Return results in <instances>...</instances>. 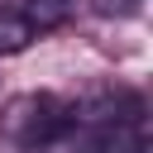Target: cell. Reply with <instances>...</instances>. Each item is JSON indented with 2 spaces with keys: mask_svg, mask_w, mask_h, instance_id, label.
<instances>
[{
  "mask_svg": "<svg viewBox=\"0 0 153 153\" xmlns=\"http://www.w3.org/2000/svg\"><path fill=\"white\" fill-rule=\"evenodd\" d=\"M29 38H33V24L19 10H0V53H19Z\"/></svg>",
  "mask_w": 153,
  "mask_h": 153,
  "instance_id": "6da1fadb",
  "label": "cell"
},
{
  "mask_svg": "<svg viewBox=\"0 0 153 153\" xmlns=\"http://www.w3.org/2000/svg\"><path fill=\"white\" fill-rule=\"evenodd\" d=\"M96 10L100 14H139L143 0H96Z\"/></svg>",
  "mask_w": 153,
  "mask_h": 153,
  "instance_id": "7a4b0ae2",
  "label": "cell"
},
{
  "mask_svg": "<svg viewBox=\"0 0 153 153\" xmlns=\"http://www.w3.org/2000/svg\"><path fill=\"white\" fill-rule=\"evenodd\" d=\"M124 153H148V148H143V134H139V139H134V143H129Z\"/></svg>",
  "mask_w": 153,
  "mask_h": 153,
  "instance_id": "3957f363",
  "label": "cell"
}]
</instances>
